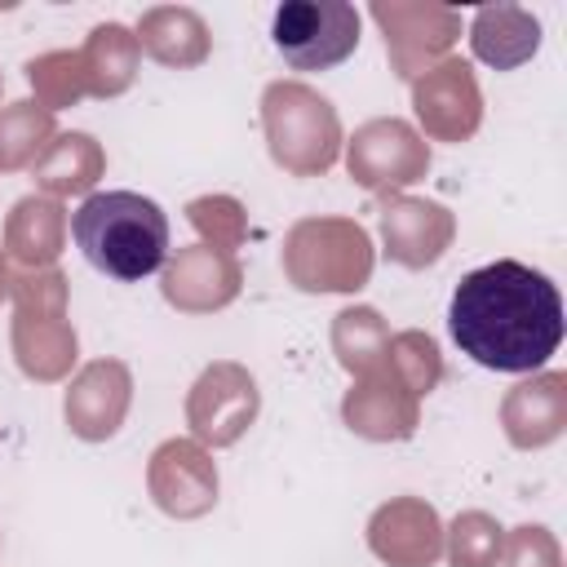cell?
Masks as SVG:
<instances>
[{
  "label": "cell",
  "instance_id": "3",
  "mask_svg": "<svg viewBox=\"0 0 567 567\" xmlns=\"http://www.w3.org/2000/svg\"><path fill=\"white\" fill-rule=\"evenodd\" d=\"M270 44L292 71H328L359 44V13L346 0H288L270 18Z\"/></svg>",
  "mask_w": 567,
  "mask_h": 567
},
{
  "label": "cell",
  "instance_id": "1",
  "mask_svg": "<svg viewBox=\"0 0 567 567\" xmlns=\"http://www.w3.org/2000/svg\"><path fill=\"white\" fill-rule=\"evenodd\" d=\"M447 332L478 368L536 372L563 346V297L523 261H487L452 288Z\"/></svg>",
  "mask_w": 567,
  "mask_h": 567
},
{
  "label": "cell",
  "instance_id": "2",
  "mask_svg": "<svg viewBox=\"0 0 567 567\" xmlns=\"http://www.w3.org/2000/svg\"><path fill=\"white\" fill-rule=\"evenodd\" d=\"M75 248L93 270L120 284L151 279L168 257V217L137 190H97L71 217Z\"/></svg>",
  "mask_w": 567,
  "mask_h": 567
}]
</instances>
